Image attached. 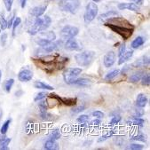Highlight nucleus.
I'll use <instances>...</instances> for the list:
<instances>
[{"instance_id":"obj_1","label":"nucleus","mask_w":150,"mask_h":150,"mask_svg":"<svg viewBox=\"0 0 150 150\" xmlns=\"http://www.w3.org/2000/svg\"><path fill=\"white\" fill-rule=\"evenodd\" d=\"M51 23H52V19L48 15H45L44 17H41V16L37 17L33 24L30 25V27L28 28V33L31 36H35L38 33L47 29L50 27Z\"/></svg>"},{"instance_id":"obj_2","label":"nucleus","mask_w":150,"mask_h":150,"mask_svg":"<svg viewBox=\"0 0 150 150\" xmlns=\"http://www.w3.org/2000/svg\"><path fill=\"white\" fill-rule=\"evenodd\" d=\"M95 58V52L93 51H84L75 55L76 63L81 67H87L93 62Z\"/></svg>"},{"instance_id":"obj_3","label":"nucleus","mask_w":150,"mask_h":150,"mask_svg":"<svg viewBox=\"0 0 150 150\" xmlns=\"http://www.w3.org/2000/svg\"><path fill=\"white\" fill-rule=\"evenodd\" d=\"M104 25L106 27L109 28L111 30L114 31L115 33L118 34L124 40L129 39L133 34V28H126V27H121V26H116V25L107 23V22Z\"/></svg>"},{"instance_id":"obj_4","label":"nucleus","mask_w":150,"mask_h":150,"mask_svg":"<svg viewBox=\"0 0 150 150\" xmlns=\"http://www.w3.org/2000/svg\"><path fill=\"white\" fill-rule=\"evenodd\" d=\"M80 6V0H61L59 7L62 11L75 14Z\"/></svg>"},{"instance_id":"obj_5","label":"nucleus","mask_w":150,"mask_h":150,"mask_svg":"<svg viewBox=\"0 0 150 150\" xmlns=\"http://www.w3.org/2000/svg\"><path fill=\"white\" fill-rule=\"evenodd\" d=\"M82 73V69L80 68H70L67 69L63 72L64 82L68 84H72L73 82L77 78V76Z\"/></svg>"},{"instance_id":"obj_6","label":"nucleus","mask_w":150,"mask_h":150,"mask_svg":"<svg viewBox=\"0 0 150 150\" xmlns=\"http://www.w3.org/2000/svg\"><path fill=\"white\" fill-rule=\"evenodd\" d=\"M98 6L94 2H90L85 9V13H84V21L86 23H89L93 21L98 14Z\"/></svg>"},{"instance_id":"obj_7","label":"nucleus","mask_w":150,"mask_h":150,"mask_svg":"<svg viewBox=\"0 0 150 150\" xmlns=\"http://www.w3.org/2000/svg\"><path fill=\"white\" fill-rule=\"evenodd\" d=\"M56 40V34L52 31H49V32H43L41 33V35L39 36V38H37V44L38 45L45 46L48 44H50L51 42H53Z\"/></svg>"},{"instance_id":"obj_8","label":"nucleus","mask_w":150,"mask_h":150,"mask_svg":"<svg viewBox=\"0 0 150 150\" xmlns=\"http://www.w3.org/2000/svg\"><path fill=\"white\" fill-rule=\"evenodd\" d=\"M78 32H79L78 28L71 25H67L61 30V37L62 38V39L68 40L71 38H75L76 36H77Z\"/></svg>"},{"instance_id":"obj_9","label":"nucleus","mask_w":150,"mask_h":150,"mask_svg":"<svg viewBox=\"0 0 150 150\" xmlns=\"http://www.w3.org/2000/svg\"><path fill=\"white\" fill-rule=\"evenodd\" d=\"M50 98L55 99L59 103L63 104L65 106H69V107H72V106H76L77 103V99L76 98H62L61 96H58L55 93H50L49 94Z\"/></svg>"},{"instance_id":"obj_10","label":"nucleus","mask_w":150,"mask_h":150,"mask_svg":"<svg viewBox=\"0 0 150 150\" xmlns=\"http://www.w3.org/2000/svg\"><path fill=\"white\" fill-rule=\"evenodd\" d=\"M32 77H33V71L29 67H23L18 74V79L22 83L29 82L32 79Z\"/></svg>"},{"instance_id":"obj_11","label":"nucleus","mask_w":150,"mask_h":150,"mask_svg":"<svg viewBox=\"0 0 150 150\" xmlns=\"http://www.w3.org/2000/svg\"><path fill=\"white\" fill-rule=\"evenodd\" d=\"M107 23L114 24L116 26H121V27H126V28H134L132 24L123 17H111V18L108 19Z\"/></svg>"},{"instance_id":"obj_12","label":"nucleus","mask_w":150,"mask_h":150,"mask_svg":"<svg viewBox=\"0 0 150 150\" xmlns=\"http://www.w3.org/2000/svg\"><path fill=\"white\" fill-rule=\"evenodd\" d=\"M65 49L68 51H80L82 49V45L75 38H71L67 40L65 44Z\"/></svg>"},{"instance_id":"obj_13","label":"nucleus","mask_w":150,"mask_h":150,"mask_svg":"<svg viewBox=\"0 0 150 150\" xmlns=\"http://www.w3.org/2000/svg\"><path fill=\"white\" fill-rule=\"evenodd\" d=\"M115 59H116V55H115V52H113V51L108 52L103 58V62H104L105 67L111 68L114 65V63L115 62Z\"/></svg>"},{"instance_id":"obj_14","label":"nucleus","mask_w":150,"mask_h":150,"mask_svg":"<svg viewBox=\"0 0 150 150\" xmlns=\"http://www.w3.org/2000/svg\"><path fill=\"white\" fill-rule=\"evenodd\" d=\"M62 45V41L59 40V41H56L54 43L51 42L50 44H48L45 46H42V48L38 49V50L41 52H52L53 51L58 50L59 48H61Z\"/></svg>"},{"instance_id":"obj_15","label":"nucleus","mask_w":150,"mask_h":150,"mask_svg":"<svg viewBox=\"0 0 150 150\" xmlns=\"http://www.w3.org/2000/svg\"><path fill=\"white\" fill-rule=\"evenodd\" d=\"M46 9H47V4L42 5L39 6H36V7L30 9V11H29V14L32 15L33 17H40L45 13Z\"/></svg>"},{"instance_id":"obj_16","label":"nucleus","mask_w":150,"mask_h":150,"mask_svg":"<svg viewBox=\"0 0 150 150\" xmlns=\"http://www.w3.org/2000/svg\"><path fill=\"white\" fill-rule=\"evenodd\" d=\"M118 9L119 10H130L132 12H139V6H137L136 4H132V3H121L118 5Z\"/></svg>"},{"instance_id":"obj_17","label":"nucleus","mask_w":150,"mask_h":150,"mask_svg":"<svg viewBox=\"0 0 150 150\" xmlns=\"http://www.w3.org/2000/svg\"><path fill=\"white\" fill-rule=\"evenodd\" d=\"M38 107H39V110H40V116L43 118V119H47V116L49 115L48 113H47V101H45V100H39V104H38Z\"/></svg>"},{"instance_id":"obj_18","label":"nucleus","mask_w":150,"mask_h":150,"mask_svg":"<svg viewBox=\"0 0 150 150\" xmlns=\"http://www.w3.org/2000/svg\"><path fill=\"white\" fill-rule=\"evenodd\" d=\"M145 124V120L140 118V117H138V116H133L132 117V119L130 121L127 122V125L132 126V125H134V126H139V127H143Z\"/></svg>"},{"instance_id":"obj_19","label":"nucleus","mask_w":150,"mask_h":150,"mask_svg":"<svg viewBox=\"0 0 150 150\" xmlns=\"http://www.w3.org/2000/svg\"><path fill=\"white\" fill-rule=\"evenodd\" d=\"M148 64H149V57L144 55L141 58L138 59L137 61L132 64V66L135 68H140V67H144V66L148 65Z\"/></svg>"},{"instance_id":"obj_20","label":"nucleus","mask_w":150,"mask_h":150,"mask_svg":"<svg viewBox=\"0 0 150 150\" xmlns=\"http://www.w3.org/2000/svg\"><path fill=\"white\" fill-rule=\"evenodd\" d=\"M147 104V98L145 94L143 93H139L138 96H137V99H136V105L137 107L139 108H145Z\"/></svg>"},{"instance_id":"obj_21","label":"nucleus","mask_w":150,"mask_h":150,"mask_svg":"<svg viewBox=\"0 0 150 150\" xmlns=\"http://www.w3.org/2000/svg\"><path fill=\"white\" fill-rule=\"evenodd\" d=\"M11 142V139L6 137V134H2L0 136V149L6 150L8 149V145Z\"/></svg>"},{"instance_id":"obj_22","label":"nucleus","mask_w":150,"mask_h":150,"mask_svg":"<svg viewBox=\"0 0 150 150\" xmlns=\"http://www.w3.org/2000/svg\"><path fill=\"white\" fill-rule=\"evenodd\" d=\"M44 148L46 150H52V149H58L59 148V145L56 142V140L52 139H48L44 145Z\"/></svg>"},{"instance_id":"obj_23","label":"nucleus","mask_w":150,"mask_h":150,"mask_svg":"<svg viewBox=\"0 0 150 150\" xmlns=\"http://www.w3.org/2000/svg\"><path fill=\"white\" fill-rule=\"evenodd\" d=\"M72 84L75 85H78V86H82V87H88L92 84L91 80H89L87 78H76Z\"/></svg>"},{"instance_id":"obj_24","label":"nucleus","mask_w":150,"mask_h":150,"mask_svg":"<svg viewBox=\"0 0 150 150\" xmlns=\"http://www.w3.org/2000/svg\"><path fill=\"white\" fill-rule=\"evenodd\" d=\"M133 55V51H128V52H125L121 57H119V62H118V65H122L124 64L125 62H128L129 59L132 57Z\"/></svg>"},{"instance_id":"obj_25","label":"nucleus","mask_w":150,"mask_h":150,"mask_svg":"<svg viewBox=\"0 0 150 150\" xmlns=\"http://www.w3.org/2000/svg\"><path fill=\"white\" fill-rule=\"evenodd\" d=\"M34 87L36 89H43V90H47V91H52L54 89L52 86H51L44 82H41V81H36L34 83Z\"/></svg>"},{"instance_id":"obj_26","label":"nucleus","mask_w":150,"mask_h":150,"mask_svg":"<svg viewBox=\"0 0 150 150\" xmlns=\"http://www.w3.org/2000/svg\"><path fill=\"white\" fill-rule=\"evenodd\" d=\"M145 43V38L142 37H137L132 42V48L133 49H137L139 47H140L141 45H143Z\"/></svg>"},{"instance_id":"obj_27","label":"nucleus","mask_w":150,"mask_h":150,"mask_svg":"<svg viewBox=\"0 0 150 150\" xmlns=\"http://www.w3.org/2000/svg\"><path fill=\"white\" fill-rule=\"evenodd\" d=\"M119 13H118V12L117 11H108L107 13H102V14H100V17H99V19L100 20H108V19H109V18H111V17H113V16H117Z\"/></svg>"},{"instance_id":"obj_28","label":"nucleus","mask_w":150,"mask_h":150,"mask_svg":"<svg viewBox=\"0 0 150 150\" xmlns=\"http://www.w3.org/2000/svg\"><path fill=\"white\" fill-rule=\"evenodd\" d=\"M143 74H144V73H143L142 71H139V72H138V73H135V74L132 75V76H130V78H129V82H130V83H137V82L140 81L141 77L143 76Z\"/></svg>"},{"instance_id":"obj_29","label":"nucleus","mask_w":150,"mask_h":150,"mask_svg":"<svg viewBox=\"0 0 150 150\" xmlns=\"http://www.w3.org/2000/svg\"><path fill=\"white\" fill-rule=\"evenodd\" d=\"M61 136H62V133H61V132H59V129H54L49 134V139L57 140V139H59V138H61Z\"/></svg>"},{"instance_id":"obj_30","label":"nucleus","mask_w":150,"mask_h":150,"mask_svg":"<svg viewBox=\"0 0 150 150\" xmlns=\"http://www.w3.org/2000/svg\"><path fill=\"white\" fill-rule=\"evenodd\" d=\"M119 73H120V70H119V69H115V70L111 71V72H109V73L105 76V80H106V81H111V80H113L114 78H115V77L119 75Z\"/></svg>"},{"instance_id":"obj_31","label":"nucleus","mask_w":150,"mask_h":150,"mask_svg":"<svg viewBox=\"0 0 150 150\" xmlns=\"http://www.w3.org/2000/svg\"><path fill=\"white\" fill-rule=\"evenodd\" d=\"M13 83H14V80L13 78L12 79H8V80H6L5 82V83H4V89H5V91L6 93H10V91H11V89H12Z\"/></svg>"},{"instance_id":"obj_32","label":"nucleus","mask_w":150,"mask_h":150,"mask_svg":"<svg viewBox=\"0 0 150 150\" xmlns=\"http://www.w3.org/2000/svg\"><path fill=\"white\" fill-rule=\"evenodd\" d=\"M11 122H12V119H7L6 121L3 124L1 129H0V132H1V134H6V132L8 131V128L10 126Z\"/></svg>"},{"instance_id":"obj_33","label":"nucleus","mask_w":150,"mask_h":150,"mask_svg":"<svg viewBox=\"0 0 150 150\" xmlns=\"http://www.w3.org/2000/svg\"><path fill=\"white\" fill-rule=\"evenodd\" d=\"M115 133V131H109L107 134L102 135L101 137H100V139H98V142H102V141H105V140H107V139H110V138H111Z\"/></svg>"},{"instance_id":"obj_34","label":"nucleus","mask_w":150,"mask_h":150,"mask_svg":"<svg viewBox=\"0 0 150 150\" xmlns=\"http://www.w3.org/2000/svg\"><path fill=\"white\" fill-rule=\"evenodd\" d=\"M141 83H142V85L144 86H148L150 84V76L149 74H145L143 75V76L141 77Z\"/></svg>"},{"instance_id":"obj_35","label":"nucleus","mask_w":150,"mask_h":150,"mask_svg":"<svg viewBox=\"0 0 150 150\" xmlns=\"http://www.w3.org/2000/svg\"><path fill=\"white\" fill-rule=\"evenodd\" d=\"M21 19L20 18V17H15V19H14V21H13V36H14V34H15V29L18 28V26L21 24Z\"/></svg>"},{"instance_id":"obj_36","label":"nucleus","mask_w":150,"mask_h":150,"mask_svg":"<svg viewBox=\"0 0 150 150\" xmlns=\"http://www.w3.org/2000/svg\"><path fill=\"white\" fill-rule=\"evenodd\" d=\"M0 28H1L2 30H5L7 28V21L3 14L0 15Z\"/></svg>"},{"instance_id":"obj_37","label":"nucleus","mask_w":150,"mask_h":150,"mask_svg":"<svg viewBox=\"0 0 150 150\" xmlns=\"http://www.w3.org/2000/svg\"><path fill=\"white\" fill-rule=\"evenodd\" d=\"M88 121H89V115H79L76 119V122L79 124H84V123H87Z\"/></svg>"},{"instance_id":"obj_38","label":"nucleus","mask_w":150,"mask_h":150,"mask_svg":"<svg viewBox=\"0 0 150 150\" xmlns=\"http://www.w3.org/2000/svg\"><path fill=\"white\" fill-rule=\"evenodd\" d=\"M121 120H122V118H121V116H120V115H115L114 117H112L111 121L109 122V125H110V126L115 125L119 124Z\"/></svg>"},{"instance_id":"obj_39","label":"nucleus","mask_w":150,"mask_h":150,"mask_svg":"<svg viewBox=\"0 0 150 150\" xmlns=\"http://www.w3.org/2000/svg\"><path fill=\"white\" fill-rule=\"evenodd\" d=\"M132 140H134V141H141V142H146V137L144 134H139V135H136V136H133L131 138Z\"/></svg>"},{"instance_id":"obj_40","label":"nucleus","mask_w":150,"mask_h":150,"mask_svg":"<svg viewBox=\"0 0 150 150\" xmlns=\"http://www.w3.org/2000/svg\"><path fill=\"white\" fill-rule=\"evenodd\" d=\"M84 109H85V106H83H83H78V107H76V108H72L71 113L73 115H76V114H79V113L84 111Z\"/></svg>"},{"instance_id":"obj_41","label":"nucleus","mask_w":150,"mask_h":150,"mask_svg":"<svg viewBox=\"0 0 150 150\" xmlns=\"http://www.w3.org/2000/svg\"><path fill=\"white\" fill-rule=\"evenodd\" d=\"M46 96H47V94H46L45 93H44V92L39 93H38V94L35 96L34 100H35V101H39V100H44Z\"/></svg>"},{"instance_id":"obj_42","label":"nucleus","mask_w":150,"mask_h":150,"mask_svg":"<svg viewBox=\"0 0 150 150\" xmlns=\"http://www.w3.org/2000/svg\"><path fill=\"white\" fill-rule=\"evenodd\" d=\"M4 4L8 12H11L12 5H13V0H4Z\"/></svg>"},{"instance_id":"obj_43","label":"nucleus","mask_w":150,"mask_h":150,"mask_svg":"<svg viewBox=\"0 0 150 150\" xmlns=\"http://www.w3.org/2000/svg\"><path fill=\"white\" fill-rule=\"evenodd\" d=\"M125 52H126V45H125V44L124 43V44L121 45V46H120V48H119V51H118V57H121Z\"/></svg>"},{"instance_id":"obj_44","label":"nucleus","mask_w":150,"mask_h":150,"mask_svg":"<svg viewBox=\"0 0 150 150\" xmlns=\"http://www.w3.org/2000/svg\"><path fill=\"white\" fill-rule=\"evenodd\" d=\"M129 148L132 149V150H140V149L144 148V146L143 145H139V144H131Z\"/></svg>"},{"instance_id":"obj_45","label":"nucleus","mask_w":150,"mask_h":150,"mask_svg":"<svg viewBox=\"0 0 150 150\" xmlns=\"http://www.w3.org/2000/svg\"><path fill=\"white\" fill-rule=\"evenodd\" d=\"M93 116H94L95 118H99V119H102L104 117V113L101 112V111H94L93 112Z\"/></svg>"},{"instance_id":"obj_46","label":"nucleus","mask_w":150,"mask_h":150,"mask_svg":"<svg viewBox=\"0 0 150 150\" xmlns=\"http://www.w3.org/2000/svg\"><path fill=\"white\" fill-rule=\"evenodd\" d=\"M144 110L142 109V108H137L136 109H135V116H138V117H140L141 115H144Z\"/></svg>"},{"instance_id":"obj_47","label":"nucleus","mask_w":150,"mask_h":150,"mask_svg":"<svg viewBox=\"0 0 150 150\" xmlns=\"http://www.w3.org/2000/svg\"><path fill=\"white\" fill-rule=\"evenodd\" d=\"M100 123H101V121H100V119H99V118H96V119H94V120H93V121L91 122V125H100Z\"/></svg>"},{"instance_id":"obj_48","label":"nucleus","mask_w":150,"mask_h":150,"mask_svg":"<svg viewBox=\"0 0 150 150\" xmlns=\"http://www.w3.org/2000/svg\"><path fill=\"white\" fill-rule=\"evenodd\" d=\"M6 38H7V34H4V35H2L1 39H2V45H3V46H5V45H6Z\"/></svg>"},{"instance_id":"obj_49","label":"nucleus","mask_w":150,"mask_h":150,"mask_svg":"<svg viewBox=\"0 0 150 150\" xmlns=\"http://www.w3.org/2000/svg\"><path fill=\"white\" fill-rule=\"evenodd\" d=\"M131 1H132L136 5H142L143 2H144V0H131Z\"/></svg>"},{"instance_id":"obj_50","label":"nucleus","mask_w":150,"mask_h":150,"mask_svg":"<svg viewBox=\"0 0 150 150\" xmlns=\"http://www.w3.org/2000/svg\"><path fill=\"white\" fill-rule=\"evenodd\" d=\"M26 3H27V0H21V8L25 7Z\"/></svg>"},{"instance_id":"obj_51","label":"nucleus","mask_w":150,"mask_h":150,"mask_svg":"<svg viewBox=\"0 0 150 150\" xmlns=\"http://www.w3.org/2000/svg\"><path fill=\"white\" fill-rule=\"evenodd\" d=\"M22 93H23V92H21H21H19V93H18V92H16L15 95L17 96V95H20V94H22Z\"/></svg>"},{"instance_id":"obj_52","label":"nucleus","mask_w":150,"mask_h":150,"mask_svg":"<svg viewBox=\"0 0 150 150\" xmlns=\"http://www.w3.org/2000/svg\"><path fill=\"white\" fill-rule=\"evenodd\" d=\"M93 1L94 2V3H98V2H100V0H93Z\"/></svg>"},{"instance_id":"obj_53","label":"nucleus","mask_w":150,"mask_h":150,"mask_svg":"<svg viewBox=\"0 0 150 150\" xmlns=\"http://www.w3.org/2000/svg\"><path fill=\"white\" fill-rule=\"evenodd\" d=\"M1 76H2V72H1V70H0V79H1Z\"/></svg>"}]
</instances>
